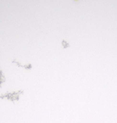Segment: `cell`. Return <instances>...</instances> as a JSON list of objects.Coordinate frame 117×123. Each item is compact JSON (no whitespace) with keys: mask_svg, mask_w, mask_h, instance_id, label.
<instances>
[{"mask_svg":"<svg viewBox=\"0 0 117 123\" xmlns=\"http://www.w3.org/2000/svg\"><path fill=\"white\" fill-rule=\"evenodd\" d=\"M61 44H62L63 47L64 48H67L70 47V44L68 42L65 40H63L61 42Z\"/></svg>","mask_w":117,"mask_h":123,"instance_id":"obj_4","label":"cell"},{"mask_svg":"<svg viewBox=\"0 0 117 123\" xmlns=\"http://www.w3.org/2000/svg\"><path fill=\"white\" fill-rule=\"evenodd\" d=\"M5 77L4 75V73H3V71L0 68V88L2 87V84L5 82Z\"/></svg>","mask_w":117,"mask_h":123,"instance_id":"obj_3","label":"cell"},{"mask_svg":"<svg viewBox=\"0 0 117 123\" xmlns=\"http://www.w3.org/2000/svg\"><path fill=\"white\" fill-rule=\"evenodd\" d=\"M12 63L16 66L17 67H20V68H23L25 70H30L32 68V64L31 63H29L27 64H23L20 62H18L17 60H13L12 61Z\"/></svg>","mask_w":117,"mask_h":123,"instance_id":"obj_2","label":"cell"},{"mask_svg":"<svg viewBox=\"0 0 117 123\" xmlns=\"http://www.w3.org/2000/svg\"><path fill=\"white\" fill-rule=\"evenodd\" d=\"M24 94L23 90H18L12 92H6L0 94V99H6L13 103H15L20 100V97Z\"/></svg>","mask_w":117,"mask_h":123,"instance_id":"obj_1","label":"cell"}]
</instances>
